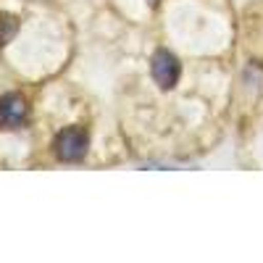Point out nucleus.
Listing matches in <instances>:
<instances>
[{"label":"nucleus","instance_id":"f03ea898","mask_svg":"<svg viewBox=\"0 0 263 263\" xmlns=\"http://www.w3.org/2000/svg\"><path fill=\"white\" fill-rule=\"evenodd\" d=\"M150 74H153V79H156V84L161 90H174L179 82V74H182L179 58L166 48H158L150 58Z\"/></svg>","mask_w":263,"mask_h":263},{"label":"nucleus","instance_id":"f257e3e1","mask_svg":"<svg viewBox=\"0 0 263 263\" xmlns=\"http://www.w3.org/2000/svg\"><path fill=\"white\" fill-rule=\"evenodd\" d=\"M55 156L63 163H77L87 156V147H90V135H87L84 126H69L58 132V137L53 142Z\"/></svg>","mask_w":263,"mask_h":263},{"label":"nucleus","instance_id":"7ed1b4c3","mask_svg":"<svg viewBox=\"0 0 263 263\" xmlns=\"http://www.w3.org/2000/svg\"><path fill=\"white\" fill-rule=\"evenodd\" d=\"M29 119V103L18 92H6L0 98V129L16 132L27 124Z\"/></svg>","mask_w":263,"mask_h":263},{"label":"nucleus","instance_id":"20e7f679","mask_svg":"<svg viewBox=\"0 0 263 263\" xmlns=\"http://www.w3.org/2000/svg\"><path fill=\"white\" fill-rule=\"evenodd\" d=\"M18 32V18L11 13H0V48L8 45Z\"/></svg>","mask_w":263,"mask_h":263}]
</instances>
